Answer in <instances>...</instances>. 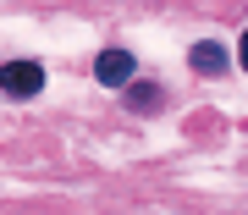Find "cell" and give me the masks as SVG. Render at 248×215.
Returning <instances> with one entry per match:
<instances>
[{"mask_svg": "<svg viewBox=\"0 0 248 215\" xmlns=\"http://www.w3.org/2000/svg\"><path fill=\"white\" fill-rule=\"evenodd\" d=\"M39 89H45V66H39V61H6V66H0V94L33 99Z\"/></svg>", "mask_w": 248, "mask_h": 215, "instance_id": "1", "label": "cell"}, {"mask_svg": "<svg viewBox=\"0 0 248 215\" xmlns=\"http://www.w3.org/2000/svg\"><path fill=\"white\" fill-rule=\"evenodd\" d=\"M94 77L110 83V89H127L133 83V50H99L94 55Z\"/></svg>", "mask_w": 248, "mask_h": 215, "instance_id": "2", "label": "cell"}, {"mask_svg": "<svg viewBox=\"0 0 248 215\" xmlns=\"http://www.w3.org/2000/svg\"><path fill=\"white\" fill-rule=\"evenodd\" d=\"M187 66H193V72H204V77H221V72H226V50L204 39V45H193V50H187Z\"/></svg>", "mask_w": 248, "mask_h": 215, "instance_id": "3", "label": "cell"}, {"mask_svg": "<svg viewBox=\"0 0 248 215\" xmlns=\"http://www.w3.org/2000/svg\"><path fill=\"white\" fill-rule=\"evenodd\" d=\"M127 105H138V110H155V105H160V89L138 83V89H127Z\"/></svg>", "mask_w": 248, "mask_h": 215, "instance_id": "4", "label": "cell"}, {"mask_svg": "<svg viewBox=\"0 0 248 215\" xmlns=\"http://www.w3.org/2000/svg\"><path fill=\"white\" fill-rule=\"evenodd\" d=\"M243 72H248V33H243Z\"/></svg>", "mask_w": 248, "mask_h": 215, "instance_id": "5", "label": "cell"}]
</instances>
